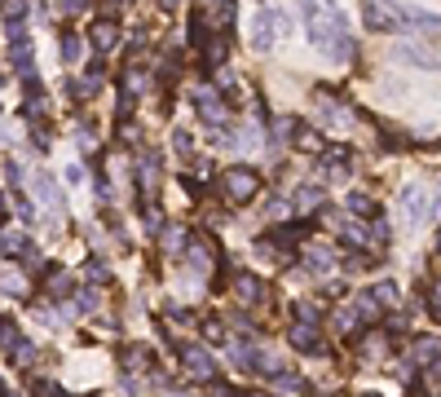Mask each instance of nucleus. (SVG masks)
Instances as JSON below:
<instances>
[{
    "mask_svg": "<svg viewBox=\"0 0 441 397\" xmlns=\"http://www.w3.org/2000/svg\"><path fill=\"white\" fill-rule=\"evenodd\" d=\"M217 190L230 203H252L260 195V173H252V168H243V164H234V168H225V173L217 177Z\"/></svg>",
    "mask_w": 441,
    "mask_h": 397,
    "instance_id": "obj_1",
    "label": "nucleus"
},
{
    "mask_svg": "<svg viewBox=\"0 0 441 397\" xmlns=\"http://www.w3.org/2000/svg\"><path fill=\"white\" fill-rule=\"evenodd\" d=\"M195 106H199V119H204L208 128H225V124H230V106H225V98L217 89H208V84L195 89Z\"/></svg>",
    "mask_w": 441,
    "mask_h": 397,
    "instance_id": "obj_2",
    "label": "nucleus"
},
{
    "mask_svg": "<svg viewBox=\"0 0 441 397\" xmlns=\"http://www.w3.org/2000/svg\"><path fill=\"white\" fill-rule=\"evenodd\" d=\"M181 362H186V371L195 380H217V362H212V353L204 344H186L181 349Z\"/></svg>",
    "mask_w": 441,
    "mask_h": 397,
    "instance_id": "obj_3",
    "label": "nucleus"
},
{
    "mask_svg": "<svg viewBox=\"0 0 441 397\" xmlns=\"http://www.w3.org/2000/svg\"><path fill=\"white\" fill-rule=\"evenodd\" d=\"M353 353L362 358V362H379V358H388V331L357 335V340H353Z\"/></svg>",
    "mask_w": 441,
    "mask_h": 397,
    "instance_id": "obj_4",
    "label": "nucleus"
},
{
    "mask_svg": "<svg viewBox=\"0 0 441 397\" xmlns=\"http://www.w3.org/2000/svg\"><path fill=\"white\" fill-rule=\"evenodd\" d=\"M287 340H291V349H300V353H323V335H318V327H309V322H291Z\"/></svg>",
    "mask_w": 441,
    "mask_h": 397,
    "instance_id": "obj_5",
    "label": "nucleus"
},
{
    "mask_svg": "<svg viewBox=\"0 0 441 397\" xmlns=\"http://www.w3.org/2000/svg\"><path fill=\"white\" fill-rule=\"evenodd\" d=\"M252 49L256 53L273 49V14H269V9H260V14L252 18Z\"/></svg>",
    "mask_w": 441,
    "mask_h": 397,
    "instance_id": "obj_6",
    "label": "nucleus"
},
{
    "mask_svg": "<svg viewBox=\"0 0 441 397\" xmlns=\"http://www.w3.org/2000/svg\"><path fill=\"white\" fill-rule=\"evenodd\" d=\"M35 199H40L53 216L62 212V190H57V182H53L49 173H35Z\"/></svg>",
    "mask_w": 441,
    "mask_h": 397,
    "instance_id": "obj_7",
    "label": "nucleus"
},
{
    "mask_svg": "<svg viewBox=\"0 0 441 397\" xmlns=\"http://www.w3.org/2000/svg\"><path fill=\"white\" fill-rule=\"evenodd\" d=\"M234 296L243 300V305H260V300L269 296V287L260 279H252V274H238V279H234Z\"/></svg>",
    "mask_w": 441,
    "mask_h": 397,
    "instance_id": "obj_8",
    "label": "nucleus"
},
{
    "mask_svg": "<svg viewBox=\"0 0 441 397\" xmlns=\"http://www.w3.org/2000/svg\"><path fill=\"white\" fill-rule=\"evenodd\" d=\"M349 309H353L357 322H379V309H384V305H379L371 292H357V296L349 300Z\"/></svg>",
    "mask_w": 441,
    "mask_h": 397,
    "instance_id": "obj_9",
    "label": "nucleus"
},
{
    "mask_svg": "<svg viewBox=\"0 0 441 397\" xmlns=\"http://www.w3.org/2000/svg\"><path fill=\"white\" fill-rule=\"evenodd\" d=\"M0 252H5V256H31L35 243L22 230H5V234H0Z\"/></svg>",
    "mask_w": 441,
    "mask_h": 397,
    "instance_id": "obj_10",
    "label": "nucleus"
},
{
    "mask_svg": "<svg viewBox=\"0 0 441 397\" xmlns=\"http://www.w3.org/2000/svg\"><path fill=\"white\" fill-rule=\"evenodd\" d=\"M291 314H296V322H309V327H318V322L327 318V305H323V300H296Z\"/></svg>",
    "mask_w": 441,
    "mask_h": 397,
    "instance_id": "obj_11",
    "label": "nucleus"
},
{
    "mask_svg": "<svg viewBox=\"0 0 441 397\" xmlns=\"http://www.w3.org/2000/svg\"><path fill=\"white\" fill-rule=\"evenodd\" d=\"M119 367H124V371H146V367H150V349L124 344V349H119Z\"/></svg>",
    "mask_w": 441,
    "mask_h": 397,
    "instance_id": "obj_12",
    "label": "nucleus"
},
{
    "mask_svg": "<svg viewBox=\"0 0 441 397\" xmlns=\"http://www.w3.org/2000/svg\"><path fill=\"white\" fill-rule=\"evenodd\" d=\"M362 22H366L371 31H388V27H397V18H388L384 9L375 5V0H362Z\"/></svg>",
    "mask_w": 441,
    "mask_h": 397,
    "instance_id": "obj_13",
    "label": "nucleus"
},
{
    "mask_svg": "<svg viewBox=\"0 0 441 397\" xmlns=\"http://www.w3.org/2000/svg\"><path fill=\"white\" fill-rule=\"evenodd\" d=\"M397 58H402V62H411V67H428V71L437 67V53L433 49H420V44H397Z\"/></svg>",
    "mask_w": 441,
    "mask_h": 397,
    "instance_id": "obj_14",
    "label": "nucleus"
},
{
    "mask_svg": "<svg viewBox=\"0 0 441 397\" xmlns=\"http://www.w3.org/2000/svg\"><path fill=\"white\" fill-rule=\"evenodd\" d=\"M186 261H190V270H195V274H212V265H217V261L208 256V243H204V238H195V243L186 247Z\"/></svg>",
    "mask_w": 441,
    "mask_h": 397,
    "instance_id": "obj_15",
    "label": "nucleus"
},
{
    "mask_svg": "<svg viewBox=\"0 0 441 397\" xmlns=\"http://www.w3.org/2000/svg\"><path fill=\"white\" fill-rule=\"evenodd\" d=\"M402 208H406L411 225H424V190L420 186H406V190H402Z\"/></svg>",
    "mask_w": 441,
    "mask_h": 397,
    "instance_id": "obj_16",
    "label": "nucleus"
},
{
    "mask_svg": "<svg viewBox=\"0 0 441 397\" xmlns=\"http://www.w3.org/2000/svg\"><path fill=\"white\" fill-rule=\"evenodd\" d=\"M273 393H278V397H305L309 384H305L300 376H287V371H278V376H273Z\"/></svg>",
    "mask_w": 441,
    "mask_h": 397,
    "instance_id": "obj_17",
    "label": "nucleus"
},
{
    "mask_svg": "<svg viewBox=\"0 0 441 397\" xmlns=\"http://www.w3.org/2000/svg\"><path fill=\"white\" fill-rule=\"evenodd\" d=\"M115 40H119L115 22H106V18H98V27H93V49H98V53H111V49H115Z\"/></svg>",
    "mask_w": 441,
    "mask_h": 397,
    "instance_id": "obj_18",
    "label": "nucleus"
},
{
    "mask_svg": "<svg viewBox=\"0 0 441 397\" xmlns=\"http://www.w3.org/2000/svg\"><path fill=\"white\" fill-rule=\"evenodd\" d=\"M9 62H14V71H22V76H35L31 44H27V40H14V44H9Z\"/></svg>",
    "mask_w": 441,
    "mask_h": 397,
    "instance_id": "obj_19",
    "label": "nucleus"
},
{
    "mask_svg": "<svg viewBox=\"0 0 441 397\" xmlns=\"http://www.w3.org/2000/svg\"><path fill=\"white\" fill-rule=\"evenodd\" d=\"M415 358L424 362V371H437V367H441V344H437V335H428V340L415 344Z\"/></svg>",
    "mask_w": 441,
    "mask_h": 397,
    "instance_id": "obj_20",
    "label": "nucleus"
},
{
    "mask_svg": "<svg viewBox=\"0 0 441 397\" xmlns=\"http://www.w3.org/2000/svg\"><path fill=\"white\" fill-rule=\"evenodd\" d=\"M199 49H204L208 67H225V58H230V40H225V35H221V40H204Z\"/></svg>",
    "mask_w": 441,
    "mask_h": 397,
    "instance_id": "obj_21",
    "label": "nucleus"
},
{
    "mask_svg": "<svg viewBox=\"0 0 441 397\" xmlns=\"http://www.w3.org/2000/svg\"><path fill=\"white\" fill-rule=\"evenodd\" d=\"M137 177H141V186H146V190L159 182V150H146V159L137 164Z\"/></svg>",
    "mask_w": 441,
    "mask_h": 397,
    "instance_id": "obj_22",
    "label": "nucleus"
},
{
    "mask_svg": "<svg viewBox=\"0 0 441 397\" xmlns=\"http://www.w3.org/2000/svg\"><path fill=\"white\" fill-rule=\"evenodd\" d=\"M230 358H234V367H238V371H256V349H252V344L234 340V344H230Z\"/></svg>",
    "mask_w": 441,
    "mask_h": 397,
    "instance_id": "obj_23",
    "label": "nucleus"
},
{
    "mask_svg": "<svg viewBox=\"0 0 441 397\" xmlns=\"http://www.w3.org/2000/svg\"><path fill=\"white\" fill-rule=\"evenodd\" d=\"M84 58V40H80L75 31H62V62L71 67V62H80Z\"/></svg>",
    "mask_w": 441,
    "mask_h": 397,
    "instance_id": "obj_24",
    "label": "nucleus"
},
{
    "mask_svg": "<svg viewBox=\"0 0 441 397\" xmlns=\"http://www.w3.org/2000/svg\"><path fill=\"white\" fill-rule=\"evenodd\" d=\"M305 261H309L314 274H327L331 265H336V261H331V247H305Z\"/></svg>",
    "mask_w": 441,
    "mask_h": 397,
    "instance_id": "obj_25",
    "label": "nucleus"
},
{
    "mask_svg": "<svg viewBox=\"0 0 441 397\" xmlns=\"http://www.w3.org/2000/svg\"><path fill=\"white\" fill-rule=\"evenodd\" d=\"M199 331H204L208 344H221V340H225V322H221V318H204V322H199Z\"/></svg>",
    "mask_w": 441,
    "mask_h": 397,
    "instance_id": "obj_26",
    "label": "nucleus"
},
{
    "mask_svg": "<svg viewBox=\"0 0 441 397\" xmlns=\"http://www.w3.org/2000/svg\"><path fill=\"white\" fill-rule=\"evenodd\" d=\"M0 292H9V296H27V279L22 274H0Z\"/></svg>",
    "mask_w": 441,
    "mask_h": 397,
    "instance_id": "obj_27",
    "label": "nucleus"
},
{
    "mask_svg": "<svg viewBox=\"0 0 441 397\" xmlns=\"http://www.w3.org/2000/svg\"><path fill=\"white\" fill-rule=\"evenodd\" d=\"M362 234H366V238H371V243H375V247H388V243H393V230H388V225H384V221H371V230H362Z\"/></svg>",
    "mask_w": 441,
    "mask_h": 397,
    "instance_id": "obj_28",
    "label": "nucleus"
},
{
    "mask_svg": "<svg viewBox=\"0 0 441 397\" xmlns=\"http://www.w3.org/2000/svg\"><path fill=\"white\" fill-rule=\"evenodd\" d=\"M98 305H102V292H98V287H84V292H80V300H75L80 314H93Z\"/></svg>",
    "mask_w": 441,
    "mask_h": 397,
    "instance_id": "obj_29",
    "label": "nucleus"
},
{
    "mask_svg": "<svg viewBox=\"0 0 441 397\" xmlns=\"http://www.w3.org/2000/svg\"><path fill=\"white\" fill-rule=\"evenodd\" d=\"M349 212H357V216H375L379 208H375L371 195H349Z\"/></svg>",
    "mask_w": 441,
    "mask_h": 397,
    "instance_id": "obj_30",
    "label": "nucleus"
},
{
    "mask_svg": "<svg viewBox=\"0 0 441 397\" xmlns=\"http://www.w3.org/2000/svg\"><path fill=\"white\" fill-rule=\"evenodd\" d=\"M84 279H89L93 287H102V283H111V270H106V265L93 256V261H89V270H84Z\"/></svg>",
    "mask_w": 441,
    "mask_h": 397,
    "instance_id": "obj_31",
    "label": "nucleus"
},
{
    "mask_svg": "<svg viewBox=\"0 0 441 397\" xmlns=\"http://www.w3.org/2000/svg\"><path fill=\"white\" fill-rule=\"evenodd\" d=\"M14 362H18L22 371L35 362V344H31V340H18V344H14Z\"/></svg>",
    "mask_w": 441,
    "mask_h": 397,
    "instance_id": "obj_32",
    "label": "nucleus"
},
{
    "mask_svg": "<svg viewBox=\"0 0 441 397\" xmlns=\"http://www.w3.org/2000/svg\"><path fill=\"white\" fill-rule=\"evenodd\" d=\"M296 128H300V119H278L273 124V141H296Z\"/></svg>",
    "mask_w": 441,
    "mask_h": 397,
    "instance_id": "obj_33",
    "label": "nucleus"
},
{
    "mask_svg": "<svg viewBox=\"0 0 441 397\" xmlns=\"http://www.w3.org/2000/svg\"><path fill=\"white\" fill-rule=\"evenodd\" d=\"M296 203H300L305 212H309V208H318V203H323V190H318V186H300V195H296Z\"/></svg>",
    "mask_w": 441,
    "mask_h": 397,
    "instance_id": "obj_34",
    "label": "nucleus"
},
{
    "mask_svg": "<svg viewBox=\"0 0 441 397\" xmlns=\"http://www.w3.org/2000/svg\"><path fill=\"white\" fill-rule=\"evenodd\" d=\"M371 296H375L384 309H393V305H397V287H393V283H375V292H371Z\"/></svg>",
    "mask_w": 441,
    "mask_h": 397,
    "instance_id": "obj_35",
    "label": "nucleus"
},
{
    "mask_svg": "<svg viewBox=\"0 0 441 397\" xmlns=\"http://www.w3.org/2000/svg\"><path fill=\"white\" fill-rule=\"evenodd\" d=\"M31 397H66L53 380H31Z\"/></svg>",
    "mask_w": 441,
    "mask_h": 397,
    "instance_id": "obj_36",
    "label": "nucleus"
},
{
    "mask_svg": "<svg viewBox=\"0 0 441 397\" xmlns=\"http://www.w3.org/2000/svg\"><path fill=\"white\" fill-rule=\"evenodd\" d=\"M172 150L181 155V159H190V150H195V146H190V132H181V128L172 132Z\"/></svg>",
    "mask_w": 441,
    "mask_h": 397,
    "instance_id": "obj_37",
    "label": "nucleus"
},
{
    "mask_svg": "<svg viewBox=\"0 0 441 397\" xmlns=\"http://www.w3.org/2000/svg\"><path fill=\"white\" fill-rule=\"evenodd\" d=\"M181 243H186V234H181V230H163V247H168V252H177Z\"/></svg>",
    "mask_w": 441,
    "mask_h": 397,
    "instance_id": "obj_38",
    "label": "nucleus"
},
{
    "mask_svg": "<svg viewBox=\"0 0 441 397\" xmlns=\"http://www.w3.org/2000/svg\"><path fill=\"white\" fill-rule=\"evenodd\" d=\"M208 384H212V397H238L234 384H221V380H208Z\"/></svg>",
    "mask_w": 441,
    "mask_h": 397,
    "instance_id": "obj_39",
    "label": "nucleus"
},
{
    "mask_svg": "<svg viewBox=\"0 0 441 397\" xmlns=\"http://www.w3.org/2000/svg\"><path fill=\"white\" fill-rule=\"evenodd\" d=\"M287 208H291V203L282 199V195H273V199H269V216H282V212H287Z\"/></svg>",
    "mask_w": 441,
    "mask_h": 397,
    "instance_id": "obj_40",
    "label": "nucleus"
},
{
    "mask_svg": "<svg viewBox=\"0 0 441 397\" xmlns=\"http://www.w3.org/2000/svg\"><path fill=\"white\" fill-rule=\"evenodd\" d=\"M80 182H84V168L71 164V168H66V186H80Z\"/></svg>",
    "mask_w": 441,
    "mask_h": 397,
    "instance_id": "obj_41",
    "label": "nucleus"
},
{
    "mask_svg": "<svg viewBox=\"0 0 441 397\" xmlns=\"http://www.w3.org/2000/svg\"><path fill=\"white\" fill-rule=\"evenodd\" d=\"M18 216H22V221H35V208H31L27 199H18Z\"/></svg>",
    "mask_w": 441,
    "mask_h": 397,
    "instance_id": "obj_42",
    "label": "nucleus"
},
{
    "mask_svg": "<svg viewBox=\"0 0 441 397\" xmlns=\"http://www.w3.org/2000/svg\"><path fill=\"white\" fill-rule=\"evenodd\" d=\"M57 9H62V14H75V9H84V0H62Z\"/></svg>",
    "mask_w": 441,
    "mask_h": 397,
    "instance_id": "obj_43",
    "label": "nucleus"
},
{
    "mask_svg": "<svg viewBox=\"0 0 441 397\" xmlns=\"http://www.w3.org/2000/svg\"><path fill=\"white\" fill-rule=\"evenodd\" d=\"M300 9H305V18H318V0H300Z\"/></svg>",
    "mask_w": 441,
    "mask_h": 397,
    "instance_id": "obj_44",
    "label": "nucleus"
},
{
    "mask_svg": "<svg viewBox=\"0 0 441 397\" xmlns=\"http://www.w3.org/2000/svg\"><path fill=\"white\" fill-rule=\"evenodd\" d=\"M5 212H9V199H5V195H0V221H5Z\"/></svg>",
    "mask_w": 441,
    "mask_h": 397,
    "instance_id": "obj_45",
    "label": "nucleus"
},
{
    "mask_svg": "<svg viewBox=\"0 0 441 397\" xmlns=\"http://www.w3.org/2000/svg\"><path fill=\"white\" fill-rule=\"evenodd\" d=\"M362 397H379V393H362Z\"/></svg>",
    "mask_w": 441,
    "mask_h": 397,
    "instance_id": "obj_46",
    "label": "nucleus"
},
{
    "mask_svg": "<svg viewBox=\"0 0 441 397\" xmlns=\"http://www.w3.org/2000/svg\"><path fill=\"white\" fill-rule=\"evenodd\" d=\"M252 397H269V393H252Z\"/></svg>",
    "mask_w": 441,
    "mask_h": 397,
    "instance_id": "obj_47",
    "label": "nucleus"
},
{
    "mask_svg": "<svg viewBox=\"0 0 441 397\" xmlns=\"http://www.w3.org/2000/svg\"><path fill=\"white\" fill-rule=\"evenodd\" d=\"M0 393H5V384H0Z\"/></svg>",
    "mask_w": 441,
    "mask_h": 397,
    "instance_id": "obj_48",
    "label": "nucleus"
}]
</instances>
